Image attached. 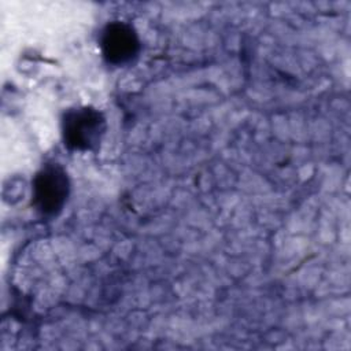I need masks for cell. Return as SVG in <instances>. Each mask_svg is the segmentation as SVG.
<instances>
[{
	"mask_svg": "<svg viewBox=\"0 0 351 351\" xmlns=\"http://www.w3.org/2000/svg\"><path fill=\"white\" fill-rule=\"evenodd\" d=\"M140 49V41L133 27L125 22H112L101 36V51L107 62L123 64L132 60Z\"/></svg>",
	"mask_w": 351,
	"mask_h": 351,
	"instance_id": "obj_3",
	"label": "cell"
},
{
	"mask_svg": "<svg viewBox=\"0 0 351 351\" xmlns=\"http://www.w3.org/2000/svg\"><path fill=\"white\" fill-rule=\"evenodd\" d=\"M106 132L103 114L90 107L70 110L63 118L64 144L75 151L95 149Z\"/></svg>",
	"mask_w": 351,
	"mask_h": 351,
	"instance_id": "obj_1",
	"label": "cell"
},
{
	"mask_svg": "<svg viewBox=\"0 0 351 351\" xmlns=\"http://www.w3.org/2000/svg\"><path fill=\"white\" fill-rule=\"evenodd\" d=\"M69 177L59 165H47L33 181V204L45 217L56 215L69 196Z\"/></svg>",
	"mask_w": 351,
	"mask_h": 351,
	"instance_id": "obj_2",
	"label": "cell"
}]
</instances>
